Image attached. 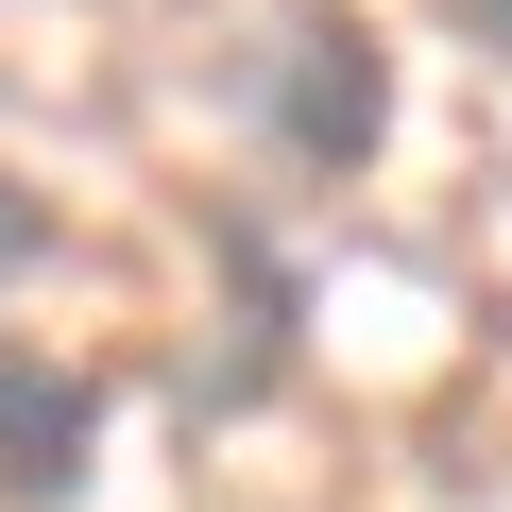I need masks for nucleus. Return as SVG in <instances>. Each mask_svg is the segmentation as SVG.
<instances>
[{
	"instance_id": "f257e3e1",
	"label": "nucleus",
	"mask_w": 512,
	"mask_h": 512,
	"mask_svg": "<svg viewBox=\"0 0 512 512\" xmlns=\"http://www.w3.org/2000/svg\"><path fill=\"white\" fill-rule=\"evenodd\" d=\"M0 478H18V495H69L86 478V393L69 376H18V359H0Z\"/></svg>"
},
{
	"instance_id": "f03ea898",
	"label": "nucleus",
	"mask_w": 512,
	"mask_h": 512,
	"mask_svg": "<svg viewBox=\"0 0 512 512\" xmlns=\"http://www.w3.org/2000/svg\"><path fill=\"white\" fill-rule=\"evenodd\" d=\"M308 52H325V69L291 86V154L342 171V154H376V52H359V35H308Z\"/></svg>"
},
{
	"instance_id": "7ed1b4c3",
	"label": "nucleus",
	"mask_w": 512,
	"mask_h": 512,
	"mask_svg": "<svg viewBox=\"0 0 512 512\" xmlns=\"http://www.w3.org/2000/svg\"><path fill=\"white\" fill-rule=\"evenodd\" d=\"M35 239H52V222H35V205H0V274H35Z\"/></svg>"
},
{
	"instance_id": "20e7f679",
	"label": "nucleus",
	"mask_w": 512,
	"mask_h": 512,
	"mask_svg": "<svg viewBox=\"0 0 512 512\" xmlns=\"http://www.w3.org/2000/svg\"><path fill=\"white\" fill-rule=\"evenodd\" d=\"M444 18H461V35H478V52H512V0H444Z\"/></svg>"
}]
</instances>
